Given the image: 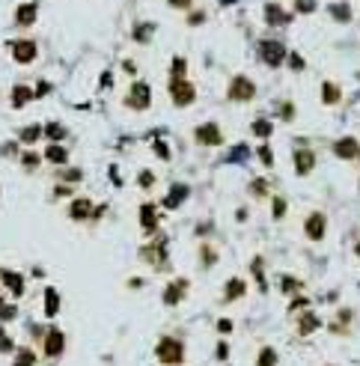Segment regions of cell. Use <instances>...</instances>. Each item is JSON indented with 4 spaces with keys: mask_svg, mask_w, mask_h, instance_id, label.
Instances as JSON below:
<instances>
[{
    "mask_svg": "<svg viewBox=\"0 0 360 366\" xmlns=\"http://www.w3.org/2000/svg\"><path fill=\"white\" fill-rule=\"evenodd\" d=\"M259 57H262L268 66H280V63L286 60V48H283L280 42H274V39H265V42H259Z\"/></svg>",
    "mask_w": 360,
    "mask_h": 366,
    "instance_id": "obj_1",
    "label": "cell"
},
{
    "mask_svg": "<svg viewBox=\"0 0 360 366\" xmlns=\"http://www.w3.org/2000/svg\"><path fill=\"white\" fill-rule=\"evenodd\" d=\"M256 95V83L253 80H247V77H232V83H229V98L232 101H250Z\"/></svg>",
    "mask_w": 360,
    "mask_h": 366,
    "instance_id": "obj_2",
    "label": "cell"
},
{
    "mask_svg": "<svg viewBox=\"0 0 360 366\" xmlns=\"http://www.w3.org/2000/svg\"><path fill=\"white\" fill-rule=\"evenodd\" d=\"M170 92H173V101H176V104H191V101H194V86H191L185 77H173Z\"/></svg>",
    "mask_w": 360,
    "mask_h": 366,
    "instance_id": "obj_3",
    "label": "cell"
},
{
    "mask_svg": "<svg viewBox=\"0 0 360 366\" xmlns=\"http://www.w3.org/2000/svg\"><path fill=\"white\" fill-rule=\"evenodd\" d=\"M158 358H161L164 364H179V358H182V346H179L176 340H164V343L158 346Z\"/></svg>",
    "mask_w": 360,
    "mask_h": 366,
    "instance_id": "obj_4",
    "label": "cell"
},
{
    "mask_svg": "<svg viewBox=\"0 0 360 366\" xmlns=\"http://www.w3.org/2000/svg\"><path fill=\"white\" fill-rule=\"evenodd\" d=\"M334 152H337L340 158H346V161H349V158H358V155H360V143L355 140V137H343V140H337V143H334Z\"/></svg>",
    "mask_w": 360,
    "mask_h": 366,
    "instance_id": "obj_5",
    "label": "cell"
},
{
    "mask_svg": "<svg viewBox=\"0 0 360 366\" xmlns=\"http://www.w3.org/2000/svg\"><path fill=\"white\" fill-rule=\"evenodd\" d=\"M12 54H15L18 63H30L36 57V42H15L12 45Z\"/></svg>",
    "mask_w": 360,
    "mask_h": 366,
    "instance_id": "obj_6",
    "label": "cell"
},
{
    "mask_svg": "<svg viewBox=\"0 0 360 366\" xmlns=\"http://www.w3.org/2000/svg\"><path fill=\"white\" fill-rule=\"evenodd\" d=\"M131 107H149V86L146 83L131 86Z\"/></svg>",
    "mask_w": 360,
    "mask_h": 366,
    "instance_id": "obj_7",
    "label": "cell"
},
{
    "mask_svg": "<svg viewBox=\"0 0 360 366\" xmlns=\"http://www.w3.org/2000/svg\"><path fill=\"white\" fill-rule=\"evenodd\" d=\"M197 140H200V143H212V146H217V143H220V131H217V125H200V128H197Z\"/></svg>",
    "mask_w": 360,
    "mask_h": 366,
    "instance_id": "obj_8",
    "label": "cell"
},
{
    "mask_svg": "<svg viewBox=\"0 0 360 366\" xmlns=\"http://www.w3.org/2000/svg\"><path fill=\"white\" fill-rule=\"evenodd\" d=\"M313 164H316V155H313V152H307V149H304V152H295V170H298L301 176H307V173L313 170Z\"/></svg>",
    "mask_w": 360,
    "mask_h": 366,
    "instance_id": "obj_9",
    "label": "cell"
},
{
    "mask_svg": "<svg viewBox=\"0 0 360 366\" xmlns=\"http://www.w3.org/2000/svg\"><path fill=\"white\" fill-rule=\"evenodd\" d=\"M307 235L313 238V241H319L322 235H325V218L316 212V215H310V220H307Z\"/></svg>",
    "mask_w": 360,
    "mask_h": 366,
    "instance_id": "obj_10",
    "label": "cell"
},
{
    "mask_svg": "<svg viewBox=\"0 0 360 366\" xmlns=\"http://www.w3.org/2000/svg\"><path fill=\"white\" fill-rule=\"evenodd\" d=\"M33 21H36V3H24V6H18V12H15V24L27 27V24H33Z\"/></svg>",
    "mask_w": 360,
    "mask_h": 366,
    "instance_id": "obj_11",
    "label": "cell"
},
{
    "mask_svg": "<svg viewBox=\"0 0 360 366\" xmlns=\"http://www.w3.org/2000/svg\"><path fill=\"white\" fill-rule=\"evenodd\" d=\"M265 21H268L271 27H277V24H286V12H283L277 3H268V6H265Z\"/></svg>",
    "mask_w": 360,
    "mask_h": 366,
    "instance_id": "obj_12",
    "label": "cell"
},
{
    "mask_svg": "<svg viewBox=\"0 0 360 366\" xmlns=\"http://www.w3.org/2000/svg\"><path fill=\"white\" fill-rule=\"evenodd\" d=\"M331 15H334L337 21H352V6H349V3H334V6H331Z\"/></svg>",
    "mask_w": 360,
    "mask_h": 366,
    "instance_id": "obj_13",
    "label": "cell"
},
{
    "mask_svg": "<svg viewBox=\"0 0 360 366\" xmlns=\"http://www.w3.org/2000/svg\"><path fill=\"white\" fill-rule=\"evenodd\" d=\"M322 98H325V104H337V101H340L337 83H325V86H322Z\"/></svg>",
    "mask_w": 360,
    "mask_h": 366,
    "instance_id": "obj_14",
    "label": "cell"
},
{
    "mask_svg": "<svg viewBox=\"0 0 360 366\" xmlns=\"http://www.w3.org/2000/svg\"><path fill=\"white\" fill-rule=\"evenodd\" d=\"M12 101H15V107H24L30 101V89L27 86H15L12 89Z\"/></svg>",
    "mask_w": 360,
    "mask_h": 366,
    "instance_id": "obj_15",
    "label": "cell"
},
{
    "mask_svg": "<svg viewBox=\"0 0 360 366\" xmlns=\"http://www.w3.org/2000/svg\"><path fill=\"white\" fill-rule=\"evenodd\" d=\"M60 349H63V337H60V331H51L48 334V355H60Z\"/></svg>",
    "mask_w": 360,
    "mask_h": 366,
    "instance_id": "obj_16",
    "label": "cell"
},
{
    "mask_svg": "<svg viewBox=\"0 0 360 366\" xmlns=\"http://www.w3.org/2000/svg\"><path fill=\"white\" fill-rule=\"evenodd\" d=\"M182 197H188V188L176 185V188H173V194L167 197V206H179V203H182Z\"/></svg>",
    "mask_w": 360,
    "mask_h": 366,
    "instance_id": "obj_17",
    "label": "cell"
},
{
    "mask_svg": "<svg viewBox=\"0 0 360 366\" xmlns=\"http://www.w3.org/2000/svg\"><path fill=\"white\" fill-rule=\"evenodd\" d=\"M241 292H244V283L241 280H229L226 283V298H241Z\"/></svg>",
    "mask_w": 360,
    "mask_h": 366,
    "instance_id": "obj_18",
    "label": "cell"
},
{
    "mask_svg": "<svg viewBox=\"0 0 360 366\" xmlns=\"http://www.w3.org/2000/svg\"><path fill=\"white\" fill-rule=\"evenodd\" d=\"M48 158H51V161H57V164H63V161H66V149L54 143V146H48Z\"/></svg>",
    "mask_w": 360,
    "mask_h": 366,
    "instance_id": "obj_19",
    "label": "cell"
},
{
    "mask_svg": "<svg viewBox=\"0 0 360 366\" xmlns=\"http://www.w3.org/2000/svg\"><path fill=\"white\" fill-rule=\"evenodd\" d=\"M316 328H319V319L316 316H304L301 319V334H313Z\"/></svg>",
    "mask_w": 360,
    "mask_h": 366,
    "instance_id": "obj_20",
    "label": "cell"
},
{
    "mask_svg": "<svg viewBox=\"0 0 360 366\" xmlns=\"http://www.w3.org/2000/svg\"><path fill=\"white\" fill-rule=\"evenodd\" d=\"M277 364V355H274V349H265L262 355H259V361H256V366H274Z\"/></svg>",
    "mask_w": 360,
    "mask_h": 366,
    "instance_id": "obj_21",
    "label": "cell"
},
{
    "mask_svg": "<svg viewBox=\"0 0 360 366\" xmlns=\"http://www.w3.org/2000/svg\"><path fill=\"white\" fill-rule=\"evenodd\" d=\"M253 131H256L259 137H268V134H271V122H265V119H259V122L253 125Z\"/></svg>",
    "mask_w": 360,
    "mask_h": 366,
    "instance_id": "obj_22",
    "label": "cell"
},
{
    "mask_svg": "<svg viewBox=\"0 0 360 366\" xmlns=\"http://www.w3.org/2000/svg\"><path fill=\"white\" fill-rule=\"evenodd\" d=\"M39 134H42V128H39V125H30V128H27V131L21 134V140H27V143H33V140H36Z\"/></svg>",
    "mask_w": 360,
    "mask_h": 366,
    "instance_id": "obj_23",
    "label": "cell"
},
{
    "mask_svg": "<svg viewBox=\"0 0 360 366\" xmlns=\"http://www.w3.org/2000/svg\"><path fill=\"white\" fill-rule=\"evenodd\" d=\"M295 9L307 15V12H313V9H316V0H295Z\"/></svg>",
    "mask_w": 360,
    "mask_h": 366,
    "instance_id": "obj_24",
    "label": "cell"
},
{
    "mask_svg": "<svg viewBox=\"0 0 360 366\" xmlns=\"http://www.w3.org/2000/svg\"><path fill=\"white\" fill-rule=\"evenodd\" d=\"M45 134H48L51 140H63V134H66V131H63L60 125H48V128H45Z\"/></svg>",
    "mask_w": 360,
    "mask_h": 366,
    "instance_id": "obj_25",
    "label": "cell"
},
{
    "mask_svg": "<svg viewBox=\"0 0 360 366\" xmlns=\"http://www.w3.org/2000/svg\"><path fill=\"white\" fill-rule=\"evenodd\" d=\"M86 212H89V203H86V200H80V203H74V209H72V215H74V218H83Z\"/></svg>",
    "mask_w": 360,
    "mask_h": 366,
    "instance_id": "obj_26",
    "label": "cell"
},
{
    "mask_svg": "<svg viewBox=\"0 0 360 366\" xmlns=\"http://www.w3.org/2000/svg\"><path fill=\"white\" fill-rule=\"evenodd\" d=\"M185 69H188V66H185V60H182V57H176V60H173V77H182V72H185Z\"/></svg>",
    "mask_w": 360,
    "mask_h": 366,
    "instance_id": "obj_27",
    "label": "cell"
},
{
    "mask_svg": "<svg viewBox=\"0 0 360 366\" xmlns=\"http://www.w3.org/2000/svg\"><path fill=\"white\" fill-rule=\"evenodd\" d=\"M185 289V283H176V286H170V292H167V301L173 304V301H179V292Z\"/></svg>",
    "mask_w": 360,
    "mask_h": 366,
    "instance_id": "obj_28",
    "label": "cell"
},
{
    "mask_svg": "<svg viewBox=\"0 0 360 366\" xmlns=\"http://www.w3.org/2000/svg\"><path fill=\"white\" fill-rule=\"evenodd\" d=\"M259 158H262V164H274V155H271V149H268V146H262V149H259Z\"/></svg>",
    "mask_w": 360,
    "mask_h": 366,
    "instance_id": "obj_29",
    "label": "cell"
},
{
    "mask_svg": "<svg viewBox=\"0 0 360 366\" xmlns=\"http://www.w3.org/2000/svg\"><path fill=\"white\" fill-rule=\"evenodd\" d=\"M57 313V292H48V316Z\"/></svg>",
    "mask_w": 360,
    "mask_h": 366,
    "instance_id": "obj_30",
    "label": "cell"
},
{
    "mask_svg": "<svg viewBox=\"0 0 360 366\" xmlns=\"http://www.w3.org/2000/svg\"><path fill=\"white\" fill-rule=\"evenodd\" d=\"M30 364H33V355L30 352H21V358L15 361V366H30Z\"/></svg>",
    "mask_w": 360,
    "mask_h": 366,
    "instance_id": "obj_31",
    "label": "cell"
},
{
    "mask_svg": "<svg viewBox=\"0 0 360 366\" xmlns=\"http://www.w3.org/2000/svg\"><path fill=\"white\" fill-rule=\"evenodd\" d=\"M6 283H9L15 292H21V277H15V274H6Z\"/></svg>",
    "mask_w": 360,
    "mask_h": 366,
    "instance_id": "obj_32",
    "label": "cell"
},
{
    "mask_svg": "<svg viewBox=\"0 0 360 366\" xmlns=\"http://www.w3.org/2000/svg\"><path fill=\"white\" fill-rule=\"evenodd\" d=\"M149 30H152V24H143L140 30H134V36L137 39H149Z\"/></svg>",
    "mask_w": 360,
    "mask_h": 366,
    "instance_id": "obj_33",
    "label": "cell"
},
{
    "mask_svg": "<svg viewBox=\"0 0 360 366\" xmlns=\"http://www.w3.org/2000/svg\"><path fill=\"white\" fill-rule=\"evenodd\" d=\"M289 57H292V60H289V66H292V69H298V72H301V69H304V60H301V57H298V54H289Z\"/></svg>",
    "mask_w": 360,
    "mask_h": 366,
    "instance_id": "obj_34",
    "label": "cell"
},
{
    "mask_svg": "<svg viewBox=\"0 0 360 366\" xmlns=\"http://www.w3.org/2000/svg\"><path fill=\"white\" fill-rule=\"evenodd\" d=\"M143 226H152V209H143Z\"/></svg>",
    "mask_w": 360,
    "mask_h": 366,
    "instance_id": "obj_35",
    "label": "cell"
},
{
    "mask_svg": "<svg viewBox=\"0 0 360 366\" xmlns=\"http://www.w3.org/2000/svg\"><path fill=\"white\" fill-rule=\"evenodd\" d=\"M170 6H176V9H188V6H191V0H170Z\"/></svg>",
    "mask_w": 360,
    "mask_h": 366,
    "instance_id": "obj_36",
    "label": "cell"
},
{
    "mask_svg": "<svg viewBox=\"0 0 360 366\" xmlns=\"http://www.w3.org/2000/svg\"><path fill=\"white\" fill-rule=\"evenodd\" d=\"M283 212H286V203L277 200V203H274V215H283Z\"/></svg>",
    "mask_w": 360,
    "mask_h": 366,
    "instance_id": "obj_37",
    "label": "cell"
},
{
    "mask_svg": "<svg viewBox=\"0 0 360 366\" xmlns=\"http://www.w3.org/2000/svg\"><path fill=\"white\" fill-rule=\"evenodd\" d=\"M203 18H206V15H203V12H194V15H191V24H200V21H203Z\"/></svg>",
    "mask_w": 360,
    "mask_h": 366,
    "instance_id": "obj_38",
    "label": "cell"
},
{
    "mask_svg": "<svg viewBox=\"0 0 360 366\" xmlns=\"http://www.w3.org/2000/svg\"><path fill=\"white\" fill-rule=\"evenodd\" d=\"M217 328H220V331H223V334H226V331H232V322H226V319H223V322H220V325H217Z\"/></svg>",
    "mask_w": 360,
    "mask_h": 366,
    "instance_id": "obj_39",
    "label": "cell"
},
{
    "mask_svg": "<svg viewBox=\"0 0 360 366\" xmlns=\"http://www.w3.org/2000/svg\"><path fill=\"white\" fill-rule=\"evenodd\" d=\"M358 256H360V244H358Z\"/></svg>",
    "mask_w": 360,
    "mask_h": 366,
    "instance_id": "obj_40",
    "label": "cell"
}]
</instances>
